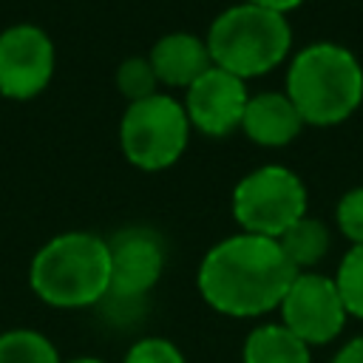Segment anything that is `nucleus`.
Wrapping results in <instances>:
<instances>
[{
	"label": "nucleus",
	"mask_w": 363,
	"mask_h": 363,
	"mask_svg": "<svg viewBox=\"0 0 363 363\" xmlns=\"http://www.w3.org/2000/svg\"><path fill=\"white\" fill-rule=\"evenodd\" d=\"M295 275L275 238L235 233L204 252L196 269V286L218 315L261 318L281 306Z\"/></svg>",
	"instance_id": "1"
},
{
	"label": "nucleus",
	"mask_w": 363,
	"mask_h": 363,
	"mask_svg": "<svg viewBox=\"0 0 363 363\" xmlns=\"http://www.w3.org/2000/svg\"><path fill=\"white\" fill-rule=\"evenodd\" d=\"M111 284L108 238L88 230H68L48 238L28 264L31 292L54 309L99 306Z\"/></svg>",
	"instance_id": "2"
},
{
	"label": "nucleus",
	"mask_w": 363,
	"mask_h": 363,
	"mask_svg": "<svg viewBox=\"0 0 363 363\" xmlns=\"http://www.w3.org/2000/svg\"><path fill=\"white\" fill-rule=\"evenodd\" d=\"M284 94L298 108L303 125H340L363 102V65L346 45L312 43L289 60Z\"/></svg>",
	"instance_id": "3"
},
{
	"label": "nucleus",
	"mask_w": 363,
	"mask_h": 363,
	"mask_svg": "<svg viewBox=\"0 0 363 363\" xmlns=\"http://www.w3.org/2000/svg\"><path fill=\"white\" fill-rule=\"evenodd\" d=\"M204 43L213 65L247 82L252 77L269 74L289 57L292 26L286 14L241 0L213 17Z\"/></svg>",
	"instance_id": "4"
},
{
	"label": "nucleus",
	"mask_w": 363,
	"mask_h": 363,
	"mask_svg": "<svg viewBox=\"0 0 363 363\" xmlns=\"http://www.w3.org/2000/svg\"><path fill=\"white\" fill-rule=\"evenodd\" d=\"M190 119L182 99L153 94L142 102H128L119 119V147L125 159L145 173L173 167L190 142Z\"/></svg>",
	"instance_id": "5"
},
{
	"label": "nucleus",
	"mask_w": 363,
	"mask_h": 363,
	"mask_svg": "<svg viewBox=\"0 0 363 363\" xmlns=\"http://www.w3.org/2000/svg\"><path fill=\"white\" fill-rule=\"evenodd\" d=\"M309 193L303 179L286 164H261L238 179L230 196V210L241 233L281 238L298 218L306 216Z\"/></svg>",
	"instance_id": "6"
},
{
	"label": "nucleus",
	"mask_w": 363,
	"mask_h": 363,
	"mask_svg": "<svg viewBox=\"0 0 363 363\" xmlns=\"http://www.w3.org/2000/svg\"><path fill=\"white\" fill-rule=\"evenodd\" d=\"M111 284L102 309L113 320H133L164 272V244L147 227H125L108 238Z\"/></svg>",
	"instance_id": "7"
},
{
	"label": "nucleus",
	"mask_w": 363,
	"mask_h": 363,
	"mask_svg": "<svg viewBox=\"0 0 363 363\" xmlns=\"http://www.w3.org/2000/svg\"><path fill=\"white\" fill-rule=\"evenodd\" d=\"M57 48L37 23H14L0 31V96L28 102L40 96L54 77Z\"/></svg>",
	"instance_id": "8"
},
{
	"label": "nucleus",
	"mask_w": 363,
	"mask_h": 363,
	"mask_svg": "<svg viewBox=\"0 0 363 363\" xmlns=\"http://www.w3.org/2000/svg\"><path fill=\"white\" fill-rule=\"evenodd\" d=\"M281 323L309 349L335 340L346 326V306L329 275L298 272L281 298Z\"/></svg>",
	"instance_id": "9"
},
{
	"label": "nucleus",
	"mask_w": 363,
	"mask_h": 363,
	"mask_svg": "<svg viewBox=\"0 0 363 363\" xmlns=\"http://www.w3.org/2000/svg\"><path fill=\"white\" fill-rule=\"evenodd\" d=\"M247 102H250L247 82L218 65H210L184 91V99H182L190 128L213 139L241 130Z\"/></svg>",
	"instance_id": "10"
},
{
	"label": "nucleus",
	"mask_w": 363,
	"mask_h": 363,
	"mask_svg": "<svg viewBox=\"0 0 363 363\" xmlns=\"http://www.w3.org/2000/svg\"><path fill=\"white\" fill-rule=\"evenodd\" d=\"M147 60L159 77V85H167L176 91H187L213 65L204 37L193 31H170L159 37L150 45Z\"/></svg>",
	"instance_id": "11"
},
{
	"label": "nucleus",
	"mask_w": 363,
	"mask_h": 363,
	"mask_svg": "<svg viewBox=\"0 0 363 363\" xmlns=\"http://www.w3.org/2000/svg\"><path fill=\"white\" fill-rule=\"evenodd\" d=\"M301 130H303V119L284 91L250 94L241 119V133L250 142L261 147H284L295 142Z\"/></svg>",
	"instance_id": "12"
},
{
	"label": "nucleus",
	"mask_w": 363,
	"mask_h": 363,
	"mask_svg": "<svg viewBox=\"0 0 363 363\" xmlns=\"http://www.w3.org/2000/svg\"><path fill=\"white\" fill-rule=\"evenodd\" d=\"M241 363H312V352L278 320L250 329L241 346Z\"/></svg>",
	"instance_id": "13"
},
{
	"label": "nucleus",
	"mask_w": 363,
	"mask_h": 363,
	"mask_svg": "<svg viewBox=\"0 0 363 363\" xmlns=\"http://www.w3.org/2000/svg\"><path fill=\"white\" fill-rule=\"evenodd\" d=\"M275 241L281 244V250H284L286 261L295 267V272H312L326 258L329 244H332V233L320 218L303 216Z\"/></svg>",
	"instance_id": "14"
},
{
	"label": "nucleus",
	"mask_w": 363,
	"mask_h": 363,
	"mask_svg": "<svg viewBox=\"0 0 363 363\" xmlns=\"http://www.w3.org/2000/svg\"><path fill=\"white\" fill-rule=\"evenodd\" d=\"M0 363H62V357L43 332L14 326L0 332Z\"/></svg>",
	"instance_id": "15"
},
{
	"label": "nucleus",
	"mask_w": 363,
	"mask_h": 363,
	"mask_svg": "<svg viewBox=\"0 0 363 363\" xmlns=\"http://www.w3.org/2000/svg\"><path fill=\"white\" fill-rule=\"evenodd\" d=\"M113 82H116V91H119L128 102H142V99L159 94V77H156V71H153L147 54L125 57V60L116 65Z\"/></svg>",
	"instance_id": "16"
},
{
	"label": "nucleus",
	"mask_w": 363,
	"mask_h": 363,
	"mask_svg": "<svg viewBox=\"0 0 363 363\" xmlns=\"http://www.w3.org/2000/svg\"><path fill=\"white\" fill-rule=\"evenodd\" d=\"M337 295L346 306V315L363 320V244H352L349 252L340 258L335 272Z\"/></svg>",
	"instance_id": "17"
},
{
	"label": "nucleus",
	"mask_w": 363,
	"mask_h": 363,
	"mask_svg": "<svg viewBox=\"0 0 363 363\" xmlns=\"http://www.w3.org/2000/svg\"><path fill=\"white\" fill-rule=\"evenodd\" d=\"M122 363H187L184 352L167 337H139L122 357Z\"/></svg>",
	"instance_id": "18"
},
{
	"label": "nucleus",
	"mask_w": 363,
	"mask_h": 363,
	"mask_svg": "<svg viewBox=\"0 0 363 363\" xmlns=\"http://www.w3.org/2000/svg\"><path fill=\"white\" fill-rule=\"evenodd\" d=\"M335 224L349 244H363V187H352L335 207Z\"/></svg>",
	"instance_id": "19"
},
{
	"label": "nucleus",
	"mask_w": 363,
	"mask_h": 363,
	"mask_svg": "<svg viewBox=\"0 0 363 363\" xmlns=\"http://www.w3.org/2000/svg\"><path fill=\"white\" fill-rule=\"evenodd\" d=\"M332 363H363V335L360 337H352L349 343H343L335 352Z\"/></svg>",
	"instance_id": "20"
},
{
	"label": "nucleus",
	"mask_w": 363,
	"mask_h": 363,
	"mask_svg": "<svg viewBox=\"0 0 363 363\" xmlns=\"http://www.w3.org/2000/svg\"><path fill=\"white\" fill-rule=\"evenodd\" d=\"M244 3H252V6H261V9H269V11H278V14H289L303 0H244Z\"/></svg>",
	"instance_id": "21"
},
{
	"label": "nucleus",
	"mask_w": 363,
	"mask_h": 363,
	"mask_svg": "<svg viewBox=\"0 0 363 363\" xmlns=\"http://www.w3.org/2000/svg\"><path fill=\"white\" fill-rule=\"evenodd\" d=\"M65 363H108V360H102V357H91V354H82V357H71V360H65Z\"/></svg>",
	"instance_id": "22"
}]
</instances>
